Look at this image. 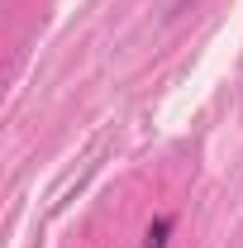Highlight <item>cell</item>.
Returning <instances> with one entry per match:
<instances>
[{
  "label": "cell",
  "mask_w": 243,
  "mask_h": 248,
  "mask_svg": "<svg viewBox=\"0 0 243 248\" xmlns=\"http://www.w3.org/2000/svg\"><path fill=\"white\" fill-rule=\"evenodd\" d=\"M167 234H172V215H157L143 234V248H167Z\"/></svg>",
  "instance_id": "1"
}]
</instances>
